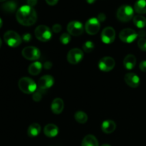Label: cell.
<instances>
[{
  "label": "cell",
  "instance_id": "obj_4",
  "mask_svg": "<svg viewBox=\"0 0 146 146\" xmlns=\"http://www.w3.org/2000/svg\"><path fill=\"white\" fill-rule=\"evenodd\" d=\"M4 40L9 46L15 48L21 44L22 38L16 31H7L4 35Z\"/></svg>",
  "mask_w": 146,
  "mask_h": 146
},
{
  "label": "cell",
  "instance_id": "obj_40",
  "mask_svg": "<svg viewBox=\"0 0 146 146\" xmlns=\"http://www.w3.org/2000/svg\"><path fill=\"white\" fill-rule=\"evenodd\" d=\"M101 146H111L110 145H108V144H103Z\"/></svg>",
  "mask_w": 146,
  "mask_h": 146
},
{
  "label": "cell",
  "instance_id": "obj_36",
  "mask_svg": "<svg viewBox=\"0 0 146 146\" xmlns=\"http://www.w3.org/2000/svg\"><path fill=\"white\" fill-rule=\"evenodd\" d=\"M58 0H46V2L51 6H54L58 3Z\"/></svg>",
  "mask_w": 146,
  "mask_h": 146
},
{
  "label": "cell",
  "instance_id": "obj_25",
  "mask_svg": "<svg viewBox=\"0 0 146 146\" xmlns=\"http://www.w3.org/2000/svg\"><path fill=\"white\" fill-rule=\"evenodd\" d=\"M74 118L77 122L81 124L85 123L88 121V115L83 111H77L74 115Z\"/></svg>",
  "mask_w": 146,
  "mask_h": 146
},
{
  "label": "cell",
  "instance_id": "obj_5",
  "mask_svg": "<svg viewBox=\"0 0 146 146\" xmlns=\"http://www.w3.org/2000/svg\"><path fill=\"white\" fill-rule=\"evenodd\" d=\"M34 34L37 39L43 42L49 41L52 36L51 29L45 25H40L37 27L34 31Z\"/></svg>",
  "mask_w": 146,
  "mask_h": 146
},
{
  "label": "cell",
  "instance_id": "obj_38",
  "mask_svg": "<svg viewBox=\"0 0 146 146\" xmlns=\"http://www.w3.org/2000/svg\"><path fill=\"white\" fill-rule=\"evenodd\" d=\"M86 1L88 3V4H94V3L96 1V0H86Z\"/></svg>",
  "mask_w": 146,
  "mask_h": 146
},
{
  "label": "cell",
  "instance_id": "obj_22",
  "mask_svg": "<svg viewBox=\"0 0 146 146\" xmlns=\"http://www.w3.org/2000/svg\"><path fill=\"white\" fill-rule=\"evenodd\" d=\"M134 10L138 14H146V0H138L134 5Z\"/></svg>",
  "mask_w": 146,
  "mask_h": 146
},
{
  "label": "cell",
  "instance_id": "obj_27",
  "mask_svg": "<svg viewBox=\"0 0 146 146\" xmlns=\"http://www.w3.org/2000/svg\"><path fill=\"white\" fill-rule=\"evenodd\" d=\"M44 93H45V90L40 89V88L38 91H36L34 93V95H33V100H34V101H36V102L40 101L41 100V98H42L43 95H44Z\"/></svg>",
  "mask_w": 146,
  "mask_h": 146
},
{
  "label": "cell",
  "instance_id": "obj_15",
  "mask_svg": "<svg viewBox=\"0 0 146 146\" xmlns=\"http://www.w3.org/2000/svg\"><path fill=\"white\" fill-rule=\"evenodd\" d=\"M64 104L61 98H55L52 101L51 105V109L54 114H60L64 110Z\"/></svg>",
  "mask_w": 146,
  "mask_h": 146
},
{
  "label": "cell",
  "instance_id": "obj_24",
  "mask_svg": "<svg viewBox=\"0 0 146 146\" xmlns=\"http://www.w3.org/2000/svg\"><path fill=\"white\" fill-rule=\"evenodd\" d=\"M17 4L13 1H9L4 3L2 5V9L5 12L13 13L17 9Z\"/></svg>",
  "mask_w": 146,
  "mask_h": 146
},
{
  "label": "cell",
  "instance_id": "obj_29",
  "mask_svg": "<svg viewBox=\"0 0 146 146\" xmlns=\"http://www.w3.org/2000/svg\"><path fill=\"white\" fill-rule=\"evenodd\" d=\"M138 46L143 51H146V39L145 38H140L138 41Z\"/></svg>",
  "mask_w": 146,
  "mask_h": 146
},
{
  "label": "cell",
  "instance_id": "obj_41",
  "mask_svg": "<svg viewBox=\"0 0 146 146\" xmlns=\"http://www.w3.org/2000/svg\"><path fill=\"white\" fill-rule=\"evenodd\" d=\"M1 39L0 38V48H1Z\"/></svg>",
  "mask_w": 146,
  "mask_h": 146
},
{
  "label": "cell",
  "instance_id": "obj_9",
  "mask_svg": "<svg viewBox=\"0 0 146 146\" xmlns=\"http://www.w3.org/2000/svg\"><path fill=\"white\" fill-rule=\"evenodd\" d=\"M138 36V34L132 29H124L119 34L120 39L125 43L133 42Z\"/></svg>",
  "mask_w": 146,
  "mask_h": 146
},
{
  "label": "cell",
  "instance_id": "obj_37",
  "mask_svg": "<svg viewBox=\"0 0 146 146\" xmlns=\"http://www.w3.org/2000/svg\"><path fill=\"white\" fill-rule=\"evenodd\" d=\"M138 36H139L141 38H144V36H146V32L145 31H140V32L138 34Z\"/></svg>",
  "mask_w": 146,
  "mask_h": 146
},
{
  "label": "cell",
  "instance_id": "obj_13",
  "mask_svg": "<svg viewBox=\"0 0 146 146\" xmlns=\"http://www.w3.org/2000/svg\"><path fill=\"white\" fill-rule=\"evenodd\" d=\"M54 84V78L53 76L50 75L43 76L38 80V85L40 89L47 90L48 88H51Z\"/></svg>",
  "mask_w": 146,
  "mask_h": 146
},
{
  "label": "cell",
  "instance_id": "obj_16",
  "mask_svg": "<svg viewBox=\"0 0 146 146\" xmlns=\"http://www.w3.org/2000/svg\"><path fill=\"white\" fill-rule=\"evenodd\" d=\"M44 133L48 138H54L58 133V128L54 124H48L44 127Z\"/></svg>",
  "mask_w": 146,
  "mask_h": 146
},
{
  "label": "cell",
  "instance_id": "obj_3",
  "mask_svg": "<svg viewBox=\"0 0 146 146\" xmlns=\"http://www.w3.org/2000/svg\"><path fill=\"white\" fill-rule=\"evenodd\" d=\"M116 16L119 21L122 22H128L133 17L134 10L131 6L123 5L118 8Z\"/></svg>",
  "mask_w": 146,
  "mask_h": 146
},
{
  "label": "cell",
  "instance_id": "obj_12",
  "mask_svg": "<svg viewBox=\"0 0 146 146\" xmlns=\"http://www.w3.org/2000/svg\"><path fill=\"white\" fill-rule=\"evenodd\" d=\"M115 60L110 56H106L101 58L98 63L100 70L105 72L111 71L115 66Z\"/></svg>",
  "mask_w": 146,
  "mask_h": 146
},
{
  "label": "cell",
  "instance_id": "obj_42",
  "mask_svg": "<svg viewBox=\"0 0 146 146\" xmlns=\"http://www.w3.org/2000/svg\"><path fill=\"white\" fill-rule=\"evenodd\" d=\"M6 1V0H0V1Z\"/></svg>",
  "mask_w": 146,
  "mask_h": 146
},
{
  "label": "cell",
  "instance_id": "obj_7",
  "mask_svg": "<svg viewBox=\"0 0 146 146\" xmlns=\"http://www.w3.org/2000/svg\"><path fill=\"white\" fill-rule=\"evenodd\" d=\"M101 24L97 18H91L85 24V30L89 35H95L99 31Z\"/></svg>",
  "mask_w": 146,
  "mask_h": 146
},
{
  "label": "cell",
  "instance_id": "obj_17",
  "mask_svg": "<svg viewBox=\"0 0 146 146\" xmlns=\"http://www.w3.org/2000/svg\"><path fill=\"white\" fill-rule=\"evenodd\" d=\"M116 128V124L111 120H106L104 121L101 125V129L105 133L109 134L113 132Z\"/></svg>",
  "mask_w": 146,
  "mask_h": 146
},
{
  "label": "cell",
  "instance_id": "obj_23",
  "mask_svg": "<svg viewBox=\"0 0 146 146\" xmlns=\"http://www.w3.org/2000/svg\"><path fill=\"white\" fill-rule=\"evenodd\" d=\"M133 23L135 27L139 29L145 28L146 27V18L141 15H137L133 17Z\"/></svg>",
  "mask_w": 146,
  "mask_h": 146
},
{
  "label": "cell",
  "instance_id": "obj_19",
  "mask_svg": "<svg viewBox=\"0 0 146 146\" xmlns=\"http://www.w3.org/2000/svg\"><path fill=\"white\" fill-rule=\"evenodd\" d=\"M42 68L43 65L41 64V63L38 62V61H35L29 66L28 71L31 75L36 76L40 74V72L42 70Z\"/></svg>",
  "mask_w": 146,
  "mask_h": 146
},
{
  "label": "cell",
  "instance_id": "obj_30",
  "mask_svg": "<svg viewBox=\"0 0 146 146\" xmlns=\"http://www.w3.org/2000/svg\"><path fill=\"white\" fill-rule=\"evenodd\" d=\"M22 40L25 42H29L31 39V35L29 33H25L22 36Z\"/></svg>",
  "mask_w": 146,
  "mask_h": 146
},
{
  "label": "cell",
  "instance_id": "obj_11",
  "mask_svg": "<svg viewBox=\"0 0 146 146\" xmlns=\"http://www.w3.org/2000/svg\"><path fill=\"white\" fill-rule=\"evenodd\" d=\"M101 41L104 44H109L114 41L115 38V31L111 27H106L101 33Z\"/></svg>",
  "mask_w": 146,
  "mask_h": 146
},
{
  "label": "cell",
  "instance_id": "obj_34",
  "mask_svg": "<svg viewBox=\"0 0 146 146\" xmlns=\"http://www.w3.org/2000/svg\"><path fill=\"white\" fill-rule=\"evenodd\" d=\"M44 67L45 69H50V68H51V67H52V63H51V61H46L44 64Z\"/></svg>",
  "mask_w": 146,
  "mask_h": 146
},
{
  "label": "cell",
  "instance_id": "obj_28",
  "mask_svg": "<svg viewBox=\"0 0 146 146\" xmlns=\"http://www.w3.org/2000/svg\"><path fill=\"white\" fill-rule=\"evenodd\" d=\"M71 36L68 33H64L61 35L60 36V41H61V44H64V45H66L68 43L71 41Z\"/></svg>",
  "mask_w": 146,
  "mask_h": 146
},
{
  "label": "cell",
  "instance_id": "obj_33",
  "mask_svg": "<svg viewBox=\"0 0 146 146\" xmlns=\"http://www.w3.org/2000/svg\"><path fill=\"white\" fill-rule=\"evenodd\" d=\"M140 69L143 72H146V61H141V64L139 65Z\"/></svg>",
  "mask_w": 146,
  "mask_h": 146
},
{
  "label": "cell",
  "instance_id": "obj_26",
  "mask_svg": "<svg viewBox=\"0 0 146 146\" xmlns=\"http://www.w3.org/2000/svg\"><path fill=\"white\" fill-rule=\"evenodd\" d=\"M94 48H95L94 44L91 41H86V42L84 43V45H83V50L86 53H90L91 52V51H94Z\"/></svg>",
  "mask_w": 146,
  "mask_h": 146
},
{
  "label": "cell",
  "instance_id": "obj_1",
  "mask_svg": "<svg viewBox=\"0 0 146 146\" xmlns=\"http://www.w3.org/2000/svg\"><path fill=\"white\" fill-rule=\"evenodd\" d=\"M16 18L18 22L23 26H31L37 20V14L33 7L24 5L17 11Z\"/></svg>",
  "mask_w": 146,
  "mask_h": 146
},
{
  "label": "cell",
  "instance_id": "obj_20",
  "mask_svg": "<svg viewBox=\"0 0 146 146\" xmlns=\"http://www.w3.org/2000/svg\"><path fill=\"white\" fill-rule=\"evenodd\" d=\"M81 146H99L98 140L94 135H87L83 139Z\"/></svg>",
  "mask_w": 146,
  "mask_h": 146
},
{
  "label": "cell",
  "instance_id": "obj_35",
  "mask_svg": "<svg viewBox=\"0 0 146 146\" xmlns=\"http://www.w3.org/2000/svg\"><path fill=\"white\" fill-rule=\"evenodd\" d=\"M27 5L33 7L37 4V0H27Z\"/></svg>",
  "mask_w": 146,
  "mask_h": 146
},
{
  "label": "cell",
  "instance_id": "obj_32",
  "mask_svg": "<svg viewBox=\"0 0 146 146\" xmlns=\"http://www.w3.org/2000/svg\"><path fill=\"white\" fill-rule=\"evenodd\" d=\"M106 17L105 14H104V13H100L98 15V17H97V19L99 21L100 23L104 22L106 20Z\"/></svg>",
  "mask_w": 146,
  "mask_h": 146
},
{
  "label": "cell",
  "instance_id": "obj_31",
  "mask_svg": "<svg viewBox=\"0 0 146 146\" xmlns=\"http://www.w3.org/2000/svg\"><path fill=\"white\" fill-rule=\"evenodd\" d=\"M52 30L54 33H59L61 31V26L58 24H54L52 27Z\"/></svg>",
  "mask_w": 146,
  "mask_h": 146
},
{
  "label": "cell",
  "instance_id": "obj_21",
  "mask_svg": "<svg viewBox=\"0 0 146 146\" xmlns=\"http://www.w3.org/2000/svg\"><path fill=\"white\" fill-rule=\"evenodd\" d=\"M41 132V126L38 123H33L29 125L27 130V134L31 138L36 137Z\"/></svg>",
  "mask_w": 146,
  "mask_h": 146
},
{
  "label": "cell",
  "instance_id": "obj_8",
  "mask_svg": "<svg viewBox=\"0 0 146 146\" xmlns=\"http://www.w3.org/2000/svg\"><path fill=\"white\" fill-rule=\"evenodd\" d=\"M67 31L71 35L80 36L83 34L84 31V27L82 23L78 21H72L68 23L67 25Z\"/></svg>",
  "mask_w": 146,
  "mask_h": 146
},
{
  "label": "cell",
  "instance_id": "obj_14",
  "mask_svg": "<svg viewBox=\"0 0 146 146\" xmlns=\"http://www.w3.org/2000/svg\"><path fill=\"white\" fill-rule=\"evenodd\" d=\"M125 82L128 86L131 88H137L140 85V78L134 73H128L124 77Z\"/></svg>",
  "mask_w": 146,
  "mask_h": 146
},
{
  "label": "cell",
  "instance_id": "obj_6",
  "mask_svg": "<svg viewBox=\"0 0 146 146\" xmlns=\"http://www.w3.org/2000/svg\"><path fill=\"white\" fill-rule=\"evenodd\" d=\"M22 56L26 59L34 61L37 60L40 58L41 52L39 49L35 46H27L22 50Z\"/></svg>",
  "mask_w": 146,
  "mask_h": 146
},
{
  "label": "cell",
  "instance_id": "obj_2",
  "mask_svg": "<svg viewBox=\"0 0 146 146\" xmlns=\"http://www.w3.org/2000/svg\"><path fill=\"white\" fill-rule=\"evenodd\" d=\"M18 85L19 89L26 94H34L36 91V84L34 80L29 77H23L20 78Z\"/></svg>",
  "mask_w": 146,
  "mask_h": 146
},
{
  "label": "cell",
  "instance_id": "obj_18",
  "mask_svg": "<svg viewBox=\"0 0 146 146\" xmlns=\"http://www.w3.org/2000/svg\"><path fill=\"white\" fill-rule=\"evenodd\" d=\"M136 64V58L133 54H128L123 60V66L128 70H131Z\"/></svg>",
  "mask_w": 146,
  "mask_h": 146
},
{
  "label": "cell",
  "instance_id": "obj_10",
  "mask_svg": "<svg viewBox=\"0 0 146 146\" xmlns=\"http://www.w3.org/2000/svg\"><path fill=\"white\" fill-rule=\"evenodd\" d=\"M84 58V52L79 48H72L67 54V60L71 64H77Z\"/></svg>",
  "mask_w": 146,
  "mask_h": 146
},
{
  "label": "cell",
  "instance_id": "obj_39",
  "mask_svg": "<svg viewBox=\"0 0 146 146\" xmlns=\"http://www.w3.org/2000/svg\"><path fill=\"white\" fill-rule=\"evenodd\" d=\"M3 25V21H2V19H1V18H0V29L1 28V27H2Z\"/></svg>",
  "mask_w": 146,
  "mask_h": 146
}]
</instances>
